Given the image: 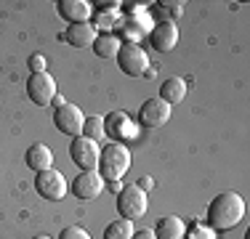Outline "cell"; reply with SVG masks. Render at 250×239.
Returning <instances> with one entry per match:
<instances>
[{
    "mask_svg": "<svg viewBox=\"0 0 250 239\" xmlns=\"http://www.w3.org/2000/svg\"><path fill=\"white\" fill-rule=\"evenodd\" d=\"M157 99H163L165 104H170V106L181 104V101L187 99V80H184V77H168V80L160 85Z\"/></svg>",
    "mask_w": 250,
    "mask_h": 239,
    "instance_id": "e0dca14e",
    "label": "cell"
},
{
    "mask_svg": "<svg viewBox=\"0 0 250 239\" xmlns=\"http://www.w3.org/2000/svg\"><path fill=\"white\" fill-rule=\"evenodd\" d=\"M154 239H187V223L178 215H165L154 226Z\"/></svg>",
    "mask_w": 250,
    "mask_h": 239,
    "instance_id": "9a60e30c",
    "label": "cell"
},
{
    "mask_svg": "<svg viewBox=\"0 0 250 239\" xmlns=\"http://www.w3.org/2000/svg\"><path fill=\"white\" fill-rule=\"evenodd\" d=\"M130 237H133V220L128 218H117L104 229V239H130Z\"/></svg>",
    "mask_w": 250,
    "mask_h": 239,
    "instance_id": "ffe728a7",
    "label": "cell"
},
{
    "mask_svg": "<svg viewBox=\"0 0 250 239\" xmlns=\"http://www.w3.org/2000/svg\"><path fill=\"white\" fill-rule=\"evenodd\" d=\"M115 59H117V67H120L128 77H152L154 75L146 51L136 43H123Z\"/></svg>",
    "mask_w": 250,
    "mask_h": 239,
    "instance_id": "3957f363",
    "label": "cell"
},
{
    "mask_svg": "<svg viewBox=\"0 0 250 239\" xmlns=\"http://www.w3.org/2000/svg\"><path fill=\"white\" fill-rule=\"evenodd\" d=\"M120 40L115 38V35H109V32H104V35H99L96 40H93V53H96L99 59H115L117 56V51H120Z\"/></svg>",
    "mask_w": 250,
    "mask_h": 239,
    "instance_id": "ac0fdd59",
    "label": "cell"
},
{
    "mask_svg": "<svg viewBox=\"0 0 250 239\" xmlns=\"http://www.w3.org/2000/svg\"><path fill=\"white\" fill-rule=\"evenodd\" d=\"M32 239H51V237H45V234H38V237H32Z\"/></svg>",
    "mask_w": 250,
    "mask_h": 239,
    "instance_id": "f1b7e54d",
    "label": "cell"
},
{
    "mask_svg": "<svg viewBox=\"0 0 250 239\" xmlns=\"http://www.w3.org/2000/svg\"><path fill=\"white\" fill-rule=\"evenodd\" d=\"M99 38V29L93 27L91 21H83V24H69L64 29V40H67L72 48H91L93 40Z\"/></svg>",
    "mask_w": 250,
    "mask_h": 239,
    "instance_id": "4fadbf2b",
    "label": "cell"
},
{
    "mask_svg": "<svg viewBox=\"0 0 250 239\" xmlns=\"http://www.w3.org/2000/svg\"><path fill=\"white\" fill-rule=\"evenodd\" d=\"M146 207H149V194L141 191L136 183H128V186L120 189V194H117V213H120V218L136 220L146 213Z\"/></svg>",
    "mask_w": 250,
    "mask_h": 239,
    "instance_id": "277c9868",
    "label": "cell"
},
{
    "mask_svg": "<svg viewBox=\"0 0 250 239\" xmlns=\"http://www.w3.org/2000/svg\"><path fill=\"white\" fill-rule=\"evenodd\" d=\"M104 136H109L115 143L133 141L139 136V125L128 117V112H109L104 117Z\"/></svg>",
    "mask_w": 250,
    "mask_h": 239,
    "instance_id": "52a82bcc",
    "label": "cell"
},
{
    "mask_svg": "<svg viewBox=\"0 0 250 239\" xmlns=\"http://www.w3.org/2000/svg\"><path fill=\"white\" fill-rule=\"evenodd\" d=\"M157 11L163 16H168V21H176L178 16L184 14V3H181V0H160Z\"/></svg>",
    "mask_w": 250,
    "mask_h": 239,
    "instance_id": "7402d4cb",
    "label": "cell"
},
{
    "mask_svg": "<svg viewBox=\"0 0 250 239\" xmlns=\"http://www.w3.org/2000/svg\"><path fill=\"white\" fill-rule=\"evenodd\" d=\"M149 45L154 48V51H160V53H170V51H173V48L178 45V27H176V21L163 19V21L154 24V27L149 29Z\"/></svg>",
    "mask_w": 250,
    "mask_h": 239,
    "instance_id": "8fae6325",
    "label": "cell"
},
{
    "mask_svg": "<svg viewBox=\"0 0 250 239\" xmlns=\"http://www.w3.org/2000/svg\"><path fill=\"white\" fill-rule=\"evenodd\" d=\"M27 67L32 72H45V67H48V59L43 56V53H32V56L27 59Z\"/></svg>",
    "mask_w": 250,
    "mask_h": 239,
    "instance_id": "cb8c5ba5",
    "label": "cell"
},
{
    "mask_svg": "<svg viewBox=\"0 0 250 239\" xmlns=\"http://www.w3.org/2000/svg\"><path fill=\"white\" fill-rule=\"evenodd\" d=\"M53 125H56L59 133L64 136H83V125H85V115H83L80 106L75 104H64L53 112Z\"/></svg>",
    "mask_w": 250,
    "mask_h": 239,
    "instance_id": "9c48e42d",
    "label": "cell"
},
{
    "mask_svg": "<svg viewBox=\"0 0 250 239\" xmlns=\"http://www.w3.org/2000/svg\"><path fill=\"white\" fill-rule=\"evenodd\" d=\"M83 136L99 143L101 139H104V117H99V115L85 117V125H83Z\"/></svg>",
    "mask_w": 250,
    "mask_h": 239,
    "instance_id": "44dd1931",
    "label": "cell"
},
{
    "mask_svg": "<svg viewBox=\"0 0 250 239\" xmlns=\"http://www.w3.org/2000/svg\"><path fill=\"white\" fill-rule=\"evenodd\" d=\"M136 186H139L141 191H152V186H154V181H152L149 176H144V178H141L139 183H136Z\"/></svg>",
    "mask_w": 250,
    "mask_h": 239,
    "instance_id": "4316f807",
    "label": "cell"
},
{
    "mask_svg": "<svg viewBox=\"0 0 250 239\" xmlns=\"http://www.w3.org/2000/svg\"><path fill=\"white\" fill-rule=\"evenodd\" d=\"M99 154H101V146L96 141L85 139V136H75L72 143H69V157H72V162L80 167V173L96 170L99 167Z\"/></svg>",
    "mask_w": 250,
    "mask_h": 239,
    "instance_id": "5b68a950",
    "label": "cell"
},
{
    "mask_svg": "<svg viewBox=\"0 0 250 239\" xmlns=\"http://www.w3.org/2000/svg\"><path fill=\"white\" fill-rule=\"evenodd\" d=\"M59 16L62 19H67L69 24H83V21H88L91 19V14H93V5L91 3H85V0H59Z\"/></svg>",
    "mask_w": 250,
    "mask_h": 239,
    "instance_id": "5bb4252c",
    "label": "cell"
},
{
    "mask_svg": "<svg viewBox=\"0 0 250 239\" xmlns=\"http://www.w3.org/2000/svg\"><path fill=\"white\" fill-rule=\"evenodd\" d=\"M245 218V199L237 191H221L218 197H213V202L208 205V229L213 231H226L234 229L240 220Z\"/></svg>",
    "mask_w": 250,
    "mask_h": 239,
    "instance_id": "6da1fadb",
    "label": "cell"
},
{
    "mask_svg": "<svg viewBox=\"0 0 250 239\" xmlns=\"http://www.w3.org/2000/svg\"><path fill=\"white\" fill-rule=\"evenodd\" d=\"M59 239H91V234H88L83 226H64Z\"/></svg>",
    "mask_w": 250,
    "mask_h": 239,
    "instance_id": "603a6c76",
    "label": "cell"
},
{
    "mask_svg": "<svg viewBox=\"0 0 250 239\" xmlns=\"http://www.w3.org/2000/svg\"><path fill=\"white\" fill-rule=\"evenodd\" d=\"M144 24H146V16L141 14V11L133 16H128V21H125V38H128V43L139 45L141 35H149V27H144Z\"/></svg>",
    "mask_w": 250,
    "mask_h": 239,
    "instance_id": "d6986e66",
    "label": "cell"
},
{
    "mask_svg": "<svg viewBox=\"0 0 250 239\" xmlns=\"http://www.w3.org/2000/svg\"><path fill=\"white\" fill-rule=\"evenodd\" d=\"M35 189H38V194L43 197V199H51V202H59L67 197V178H64V173L53 170V167H48V170L38 173L35 176Z\"/></svg>",
    "mask_w": 250,
    "mask_h": 239,
    "instance_id": "8992f818",
    "label": "cell"
},
{
    "mask_svg": "<svg viewBox=\"0 0 250 239\" xmlns=\"http://www.w3.org/2000/svg\"><path fill=\"white\" fill-rule=\"evenodd\" d=\"M24 162H27L29 170L43 173V170H48V167H53V152L45 143H32L24 154Z\"/></svg>",
    "mask_w": 250,
    "mask_h": 239,
    "instance_id": "2e32d148",
    "label": "cell"
},
{
    "mask_svg": "<svg viewBox=\"0 0 250 239\" xmlns=\"http://www.w3.org/2000/svg\"><path fill=\"white\" fill-rule=\"evenodd\" d=\"M27 96L32 104L38 106H48L56 96V80L48 75V72H32L27 77Z\"/></svg>",
    "mask_w": 250,
    "mask_h": 239,
    "instance_id": "ba28073f",
    "label": "cell"
},
{
    "mask_svg": "<svg viewBox=\"0 0 250 239\" xmlns=\"http://www.w3.org/2000/svg\"><path fill=\"white\" fill-rule=\"evenodd\" d=\"M130 239H154V231H149V229L133 231V237H130Z\"/></svg>",
    "mask_w": 250,
    "mask_h": 239,
    "instance_id": "83f0119b",
    "label": "cell"
},
{
    "mask_svg": "<svg viewBox=\"0 0 250 239\" xmlns=\"http://www.w3.org/2000/svg\"><path fill=\"white\" fill-rule=\"evenodd\" d=\"M189 239H216V234H213V229H208V226H192V234H189Z\"/></svg>",
    "mask_w": 250,
    "mask_h": 239,
    "instance_id": "d4e9b609",
    "label": "cell"
},
{
    "mask_svg": "<svg viewBox=\"0 0 250 239\" xmlns=\"http://www.w3.org/2000/svg\"><path fill=\"white\" fill-rule=\"evenodd\" d=\"M130 170V149L125 143H106L99 154V167L96 173L104 178V183H117L123 176Z\"/></svg>",
    "mask_w": 250,
    "mask_h": 239,
    "instance_id": "7a4b0ae2",
    "label": "cell"
},
{
    "mask_svg": "<svg viewBox=\"0 0 250 239\" xmlns=\"http://www.w3.org/2000/svg\"><path fill=\"white\" fill-rule=\"evenodd\" d=\"M91 5L99 11V14H104V11H117L123 3H117V0H99V3H91Z\"/></svg>",
    "mask_w": 250,
    "mask_h": 239,
    "instance_id": "484cf974",
    "label": "cell"
},
{
    "mask_svg": "<svg viewBox=\"0 0 250 239\" xmlns=\"http://www.w3.org/2000/svg\"><path fill=\"white\" fill-rule=\"evenodd\" d=\"M170 115H173V106L165 104L163 99H146L139 109V122L144 128H163L168 125Z\"/></svg>",
    "mask_w": 250,
    "mask_h": 239,
    "instance_id": "30bf717a",
    "label": "cell"
},
{
    "mask_svg": "<svg viewBox=\"0 0 250 239\" xmlns=\"http://www.w3.org/2000/svg\"><path fill=\"white\" fill-rule=\"evenodd\" d=\"M104 191V178L99 176L96 170H85L72 181V194L77 199L88 202V199H96V197Z\"/></svg>",
    "mask_w": 250,
    "mask_h": 239,
    "instance_id": "7c38bea8",
    "label": "cell"
}]
</instances>
